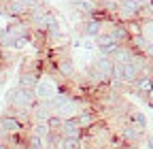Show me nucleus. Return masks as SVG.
Segmentation results:
<instances>
[{"instance_id": "obj_1", "label": "nucleus", "mask_w": 153, "mask_h": 149, "mask_svg": "<svg viewBox=\"0 0 153 149\" xmlns=\"http://www.w3.org/2000/svg\"><path fill=\"white\" fill-rule=\"evenodd\" d=\"M60 89H62L60 87V81H57L55 77H51V74H41L36 87H34V94H36V100L38 102H49Z\"/></svg>"}, {"instance_id": "obj_2", "label": "nucleus", "mask_w": 153, "mask_h": 149, "mask_svg": "<svg viewBox=\"0 0 153 149\" xmlns=\"http://www.w3.org/2000/svg\"><path fill=\"white\" fill-rule=\"evenodd\" d=\"M36 94L30 89H22V87H13L9 92V107H15V109H26V111H32L34 104H36Z\"/></svg>"}, {"instance_id": "obj_3", "label": "nucleus", "mask_w": 153, "mask_h": 149, "mask_svg": "<svg viewBox=\"0 0 153 149\" xmlns=\"http://www.w3.org/2000/svg\"><path fill=\"white\" fill-rule=\"evenodd\" d=\"M26 128H30V126H26L24 121H19L17 117L9 115V113H2V115H0V130H2L4 134H9V136L22 134Z\"/></svg>"}, {"instance_id": "obj_4", "label": "nucleus", "mask_w": 153, "mask_h": 149, "mask_svg": "<svg viewBox=\"0 0 153 149\" xmlns=\"http://www.w3.org/2000/svg\"><path fill=\"white\" fill-rule=\"evenodd\" d=\"M2 17H9V19H24V17H28V9L19 2V0H4L2 2Z\"/></svg>"}, {"instance_id": "obj_5", "label": "nucleus", "mask_w": 153, "mask_h": 149, "mask_svg": "<svg viewBox=\"0 0 153 149\" xmlns=\"http://www.w3.org/2000/svg\"><path fill=\"white\" fill-rule=\"evenodd\" d=\"M117 139H119L123 145H138V143L143 141V132H140V130H136L132 124H128V121H126V124L119 128Z\"/></svg>"}, {"instance_id": "obj_6", "label": "nucleus", "mask_w": 153, "mask_h": 149, "mask_svg": "<svg viewBox=\"0 0 153 149\" xmlns=\"http://www.w3.org/2000/svg\"><path fill=\"white\" fill-rule=\"evenodd\" d=\"M117 4H119L117 15L123 17V22H130V19H134V17H138L140 11H143V7L138 2H134V0H117Z\"/></svg>"}, {"instance_id": "obj_7", "label": "nucleus", "mask_w": 153, "mask_h": 149, "mask_svg": "<svg viewBox=\"0 0 153 149\" xmlns=\"http://www.w3.org/2000/svg\"><path fill=\"white\" fill-rule=\"evenodd\" d=\"M104 30H106L104 19H96V17H87V19L83 22V28H81L85 39H96V36L102 34Z\"/></svg>"}, {"instance_id": "obj_8", "label": "nucleus", "mask_w": 153, "mask_h": 149, "mask_svg": "<svg viewBox=\"0 0 153 149\" xmlns=\"http://www.w3.org/2000/svg\"><path fill=\"white\" fill-rule=\"evenodd\" d=\"M38 77H41V74H38V70L26 68V70L19 72V77H17V87L34 92V87H36V83H38Z\"/></svg>"}, {"instance_id": "obj_9", "label": "nucleus", "mask_w": 153, "mask_h": 149, "mask_svg": "<svg viewBox=\"0 0 153 149\" xmlns=\"http://www.w3.org/2000/svg\"><path fill=\"white\" fill-rule=\"evenodd\" d=\"M55 70L62 79H74V74H76V68H74V62H72L70 55H62L55 62Z\"/></svg>"}, {"instance_id": "obj_10", "label": "nucleus", "mask_w": 153, "mask_h": 149, "mask_svg": "<svg viewBox=\"0 0 153 149\" xmlns=\"http://www.w3.org/2000/svg\"><path fill=\"white\" fill-rule=\"evenodd\" d=\"M60 134L62 139H83L85 132L79 128V124H76V119H64L62 121V128H60Z\"/></svg>"}, {"instance_id": "obj_11", "label": "nucleus", "mask_w": 153, "mask_h": 149, "mask_svg": "<svg viewBox=\"0 0 153 149\" xmlns=\"http://www.w3.org/2000/svg\"><path fill=\"white\" fill-rule=\"evenodd\" d=\"M106 32L113 36V41L119 43V45H128V41H130V32H128V28H126L123 22H113Z\"/></svg>"}, {"instance_id": "obj_12", "label": "nucleus", "mask_w": 153, "mask_h": 149, "mask_svg": "<svg viewBox=\"0 0 153 149\" xmlns=\"http://www.w3.org/2000/svg\"><path fill=\"white\" fill-rule=\"evenodd\" d=\"M74 119H76V124H79V128L83 130L85 134H87L89 130H91V128L96 126V121H98V117H96V113H94L91 109H83V111H81V113L76 115Z\"/></svg>"}, {"instance_id": "obj_13", "label": "nucleus", "mask_w": 153, "mask_h": 149, "mask_svg": "<svg viewBox=\"0 0 153 149\" xmlns=\"http://www.w3.org/2000/svg\"><path fill=\"white\" fill-rule=\"evenodd\" d=\"M30 115H32V121H47L53 115V111H51L49 102H36L34 109L30 111Z\"/></svg>"}, {"instance_id": "obj_14", "label": "nucleus", "mask_w": 153, "mask_h": 149, "mask_svg": "<svg viewBox=\"0 0 153 149\" xmlns=\"http://www.w3.org/2000/svg\"><path fill=\"white\" fill-rule=\"evenodd\" d=\"M128 124H132L136 130H140V132L145 134V132H147V124H149V119H147V115L143 113V111H132L130 117H128Z\"/></svg>"}, {"instance_id": "obj_15", "label": "nucleus", "mask_w": 153, "mask_h": 149, "mask_svg": "<svg viewBox=\"0 0 153 149\" xmlns=\"http://www.w3.org/2000/svg\"><path fill=\"white\" fill-rule=\"evenodd\" d=\"M151 85H153V79H151V77H145V74H140V77L134 81V85H132V87H134V92H136L140 98H147Z\"/></svg>"}, {"instance_id": "obj_16", "label": "nucleus", "mask_w": 153, "mask_h": 149, "mask_svg": "<svg viewBox=\"0 0 153 149\" xmlns=\"http://www.w3.org/2000/svg\"><path fill=\"white\" fill-rule=\"evenodd\" d=\"M51 132V128L47 121H30V134L38 136V139H45Z\"/></svg>"}, {"instance_id": "obj_17", "label": "nucleus", "mask_w": 153, "mask_h": 149, "mask_svg": "<svg viewBox=\"0 0 153 149\" xmlns=\"http://www.w3.org/2000/svg\"><path fill=\"white\" fill-rule=\"evenodd\" d=\"M57 149H85V136L83 139H62Z\"/></svg>"}, {"instance_id": "obj_18", "label": "nucleus", "mask_w": 153, "mask_h": 149, "mask_svg": "<svg viewBox=\"0 0 153 149\" xmlns=\"http://www.w3.org/2000/svg\"><path fill=\"white\" fill-rule=\"evenodd\" d=\"M43 141H45V147H47V149H57V147H60V143H62V134L51 130V132H49Z\"/></svg>"}, {"instance_id": "obj_19", "label": "nucleus", "mask_w": 153, "mask_h": 149, "mask_svg": "<svg viewBox=\"0 0 153 149\" xmlns=\"http://www.w3.org/2000/svg\"><path fill=\"white\" fill-rule=\"evenodd\" d=\"M24 149H47V147H45V141H43V139H38V136L30 134V136L26 139Z\"/></svg>"}, {"instance_id": "obj_20", "label": "nucleus", "mask_w": 153, "mask_h": 149, "mask_svg": "<svg viewBox=\"0 0 153 149\" xmlns=\"http://www.w3.org/2000/svg\"><path fill=\"white\" fill-rule=\"evenodd\" d=\"M13 36H11V32L7 30V26L4 28H0V47L2 49H11V45H13Z\"/></svg>"}, {"instance_id": "obj_21", "label": "nucleus", "mask_w": 153, "mask_h": 149, "mask_svg": "<svg viewBox=\"0 0 153 149\" xmlns=\"http://www.w3.org/2000/svg\"><path fill=\"white\" fill-rule=\"evenodd\" d=\"M30 41H32V36H19V39H15V41H13L11 49L22 51V49H26V47H28V43H30Z\"/></svg>"}, {"instance_id": "obj_22", "label": "nucleus", "mask_w": 153, "mask_h": 149, "mask_svg": "<svg viewBox=\"0 0 153 149\" xmlns=\"http://www.w3.org/2000/svg\"><path fill=\"white\" fill-rule=\"evenodd\" d=\"M143 34L153 43V19H145L143 22Z\"/></svg>"}, {"instance_id": "obj_23", "label": "nucleus", "mask_w": 153, "mask_h": 149, "mask_svg": "<svg viewBox=\"0 0 153 149\" xmlns=\"http://www.w3.org/2000/svg\"><path fill=\"white\" fill-rule=\"evenodd\" d=\"M81 47L87 51V53H94V51H98V47H96V43H94V39H81Z\"/></svg>"}, {"instance_id": "obj_24", "label": "nucleus", "mask_w": 153, "mask_h": 149, "mask_svg": "<svg viewBox=\"0 0 153 149\" xmlns=\"http://www.w3.org/2000/svg\"><path fill=\"white\" fill-rule=\"evenodd\" d=\"M145 100H147V104H149V107H153V85H151V89H149V94H147V98H145Z\"/></svg>"}, {"instance_id": "obj_25", "label": "nucleus", "mask_w": 153, "mask_h": 149, "mask_svg": "<svg viewBox=\"0 0 153 149\" xmlns=\"http://www.w3.org/2000/svg\"><path fill=\"white\" fill-rule=\"evenodd\" d=\"M147 149H153V134L147 136Z\"/></svg>"}, {"instance_id": "obj_26", "label": "nucleus", "mask_w": 153, "mask_h": 149, "mask_svg": "<svg viewBox=\"0 0 153 149\" xmlns=\"http://www.w3.org/2000/svg\"><path fill=\"white\" fill-rule=\"evenodd\" d=\"M0 149H13V147H11L7 141H0Z\"/></svg>"}, {"instance_id": "obj_27", "label": "nucleus", "mask_w": 153, "mask_h": 149, "mask_svg": "<svg viewBox=\"0 0 153 149\" xmlns=\"http://www.w3.org/2000/svg\"><path fill=\"white\" fill-rule=\"evenodd\" d=\"M134 2H138V4H140V7H145V4H147V2H149V0H134Z\"/></svg>"}, {"instance_id": "obj_28", "label": "nucleus", "mask_w": 153, "mask_h": 149, "mask_svg": "<svg viewBox=\"0 0 153 149\" xmlns=\"http://www.w3.org/2000/svg\"><path fill=\"white\" fill-rule=\"evenodd\" d=\"M2 2H4V0H0V4H2Z\"/></svg>"}, {"instance_id": "obj_29", "label": "nucleus", "mask_w": 153, "mask_h": 149, "mask_svg": "<svg viewBox=\"0 0 153 149\" xmlns=\"http://www.w3.org/2000/svg\"><path fill=\"white\" fill-rule=\"evenodd\" d=\"M151 64H153V60H151Z\"/></svg>"}]
</instances>
